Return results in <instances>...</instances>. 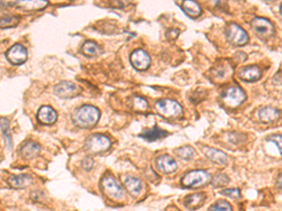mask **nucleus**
<instances>
[{
	"label": "nucleus",
	"mask_w": 282,
	"mask_h": 211,
	"mask_svg": "<svg viewBox=\"0 0 282 211\" xmlns=\"http://www.w3.org/2000/svg\"><path fill=\"white\" fill-rule=\"evenodd\" d=\"M94 163L93 158L91 157H87V158H84L83 161H82V167L87 171H90L91 169H93L94 167Z\"/></svg>",
	"instance_id": "473e14b6"
},
{
	"label": "nucleus",
	"mask_w": 282,
	"mask_h": 211,
	"mask_svg": "<svg viewBox=\"0 0 282 211\" xmlns=\"http://www.w3.org/2000/svg\"><path fill=\"white\" fill-rule=\"evenodd\" d=\"M226 38L230 44L234 46H243L247 44L250 40L248 33L245 31L240 26L234 23H230L227 26Z\"/></svg>",
	"instance_id": "20e7f679"
},
{
	"label": "nucleus",
	"mask_w": 282,
	"mask_h": 211,
	"mask_svg": "<svg viewBox=\"0 0 282 211\" xmlns=\"http://www.w3.org/2000/svg\"><path fill=\"white\" fill-rule=\"evenodd\" d=\"M206 199V196L203 192H198L191 195H188L185 199V205L190 210H196L199 208Z\"/></svg>",
	"instance_id": "aec40b11"
},
{
	"label": "nucleus",
	"mask_w": 282,
	"mask_h": 211,
	"mask_svg": "<svg viewBox=\"0 0 282 211\" xmlns=\"http://www.w3.org/2000/svg\"><path fill=\"white\" fill-rule=\"evenodd\" d=\"M267 141L273 142L274 144H276V146L279 148L281 154H282V136L280 134H273L270 135L269 137L266 139Z\"/></svg>",
	"instance_id": "7c9ffc66"
},
{
	"label": "nucleus",
	"mask_w": 282,
	"mask_h": 211,
	"mask_svg": "<svg viewBox=\"0 0 282 211\" xmlns=\"http://www.w3.org/2000/svg\"><path fill=\"white\" fill-rule=\"evenodd\" d=\"M208 211H232V209L227 201L221 200L212 205Z\"/></svg>",
	"instance_id": "c85d7f7f"
},
{
	"label": "nucleus",
	"mask_w": 282,
	"mask_h": 211,
	"mask_svg": "<svg viewBox=\"0 0 282 211\" xmlns=\"http://www.w3.org/2000/svg\"><path fill=\"white\" fill-rule=\"evenodd\" d=\"M182 8L188 16L192 18H197L201 13V8L196 1L187 0L182 4Z\"/></svg>",
	"instance_id": "412c9836"
},
{
	"label": "nucleus",
	"mask_w": 282,
	"mask_h": 211,
	"mask_svg": "<svg viewBox=\"0 0 282 211\" xmlns=\"http://www.w3.org/2000/svg\"><path fill=\"white\" fill-rule=\"evenodd\" d=\"M204 154L214 163H217L219 165H225L228 162L227 154L222 152L219 149L214 148H205Z\"/></svg>",
	"instance_id": "dca6fc26"
},
{
	"label": "nucleus",
	"mask_w": 282,
	"mask_h": 211,
	"mask_svg": "<svg viewBox=\"0 0 282 211\" xmlns=\"http://www.w3.org/2000/svg\"><path fill=\"white\" fill-rule=\"evenodd\" d=\"M8 183L10 184L11 188L19 190V189H25L29 186H31L33 183V179L31 176L27 174H21V175H12L9 180Z\"/></svg>",
	"instance_id": "ddd939ff"
},
{
	"label": "nucleus",
	"mask_w": 282,
	"mask_h": 211,
	"mask_svg": "<svg viewBox=\"0 0 282 211\" xmlns=\"http://www.w3.org/2000/svg\"><path fill=\"white\" fill-rule=\"evenodd\" d=\"M251 27L263 39L271 37L275 32V27L271 22L265 18L256 17L251 21Z\"/></svg>",
	"instance_id": "1a4fd4ad"
},
{
	"label": "nucleus",
	"mask_w": 282,
	"mask_h": 211,
	"mask_svg": "<svg viewBox=\"0 0 282 211\" xmlns=\"http://www.w3.org/2000/svg\"><path fill=\"white\" fill-rule=\"evenodd\" d=\"M221 193L225 196H229L231 198H238L241 196V192L239 189H226V190H222Z\"/></svg>",
	"instance_id": "2f4dec72"
},
{
	"label": "nucleus",
	"mask_w": 282,
	"mask_h": 211,
	"mask_svg": "<svg viewBox=\"0 0 282 211\" xmlns=\"http://www.w3.org/2000/svg\"><path fill=\"white\" fill-rule=\"evenodd\" d=\"M40 149L41 147L37 143L30 141L22 147V155L26 158H34L39 154Z\"/></svg>",
	"instance_id": "4be33fe9"
},
{
	"label": "nucleus",
	"mask_w": 282,
	"mask_h": 211,
	"mask_svg": "<svg viewBox=\"0 0 282 211\" xmlns=\"http://www.w3.org/2000/svg\"><path fill=\"white\" fill-rule=\"evenodd\" d=\"M176 155L179 158H182V159L189 160V159H191L194 157L195 151L191 147L185 146V147H181V148L176 149Z\"/></svg>",
	"instance_id": "393cba45"
},
{
	"label": "nucleus",
	"mask_w": 282,
	"mask_h": 211,
	"mask_svg": "<svg viewBox=\"0 0 282 211\" xmlns=\"http://www.w3.org/2000/svg\"><path fill=\"white\" fill-rule=\"evenodd\" d=\"M100 111L93 106H83L78 108L73 114V122L81 128H90L98 122Z\"/></svg>",
	"instance_id": "f257e3e1"
},
{
	"label": "nucleus",
	"mask_w": 282,
	"mask_h": 211,
	"mask_svg": "<svg viewBox=\"0 0 282 211\" xmlns=\"http://www.w3.org/2000/svg\"><path fill=\"white\" fill-rule=\"evenodd\" d=\"M37 117L42 124L51 125L57 120V112L51 106H42L38 111Z\"/></svg>",
	"instance_id": "2eb2a0df"
},
{
	"label": "nucleus",
	"mask_w": 282,
	"mask_h": 211,
	"mask_svg": "<svg viewBox=\"0 0 282 211\" xmlns=\"http://www.w3.org/2000/svg\"><path fill=\"white\" fill-rule=\"evenodd\" d=\"M1 132L3 134V137L5 139V142L9 148H12V141L11 135L9 130V122L5 118H1Z\"/></svg>",
	"instance_id": "a878e982"
},
{
	"label": "nucleus",
	"mask_w": 282,
	"mask_h": 211,
	"mask_svg": "<svg viewBox=\"0 0 282 211\" xmlns=\"http://www.w3.org/2000/svg\"><path fill=\"white\" fill-rule=\"evenodd\" d=\"M10 5H15L19 8H22L27 11H33V10H42L48 5L47 1L44 0H38V1H15L11 3Z\"/></svg>",
	"instance_id": "6ab92c4d"
},
{
	"label": "nucleus",
	"mask_w": 282,
	"mask_h": 211,
	"mask_svg": "<svg viewBox=\"0 0 282 211\" xmlns=\"http://www.w3.org/2000/svg\"><path fill=\"white\" fill-rule=\"evenodd\" d=\"M132 106H133L134 110H136L137 112H145L149 109V104L146 100L138 96L133 98Z\"/></svg>",
	"instance_id": "bb28decb"
},
{
	"label": "nucleus",
	"mask_w": 282,
	"mask_h": 211,
	"mask_svg": "<svg viewBox=\"0 0 282 211\" xmlns=\"http://www.w3.org/2000/svg\"><path fill=\"white\" fill-rule=\"evenodd\" d=\"M111 142L109 138L102 134H94L87 140L86 148L93 153H101L109 149Z\"/></svg>",
	"instance_id": "423d86ee"
},
{
	"label": "nucleus",
	"mask_w": 282,
	"mask_h": 211,
	"mask_svg": "<svg viewBox=\"0 0 282 211\" xmlns=\"http://www.w3.org/2000/svg\"><path fill=\"white\" fill-rule=\"evenodd\" d=\"M238 75L243 81L256 82V81L260 80V78L261 77V71L258 66L251 65V66L242 68L239 71Z\"/></svg>",
	"instance_id": "f8f14e48"
},
{
	"label": "nucleus",
	"mask_w": 282,
	"mask_h": 211,
	"mask_svg": "<svg viewBox=\"0 0 282 211\" xmlns=\"http://www.w3.org/2000/svg\"><path fill=\"white\" fill-rule=\"evenodd\" d=\"M19 22V18L15 16H5L1 18V28H7L16 26Z\"/></svg>",
	"instance_id": "c756f323"
},
{
	"label": "nucleus",
	"mask_w": 282,
	"mask_h": 211,
	"mask_svg": "<svg viewBox=\"0 0 282 211\" xmlns=\"http://www.w3.org/2000/svg\"><path fill=\"white\" fill-rule=\"evenodd\" d=\"M130 60L134 68L138 71H145L151 64L150 55L142 49L134 51L130 56Z\"/></svg>",
	"instance_id": "9b49d317"
},
{
	"label": "nucleus",
	"mask_w": 282,
	"mask_h": 211,
	"mask_svg": "<svg viewBox=\"0 0 282 211\" xmlns=\"http://www.w3.org/2000/svg\"><path fill=\"white\" fill-rule=\"evenodd\" d=\"M179 35V30L178 29H172V30H168L167 33V38L171 39V40H174L176 39Z\"/></svg>",
	"instance_id": "f704fd0d"
},
{
	"label": "nucleus",
	"mask_w": 282,
	"mask_h": 211,
	"mask_svg": "<svg viewBox=\"0 0 282 211\" xmlns=\"http://www.w3.org/2000/svg\"><path fill=\"white\" fill-rule=\"evenodd\" d=\"M125 185L128 191L133 195H137L142 189L141 181L136 178L130 176L126 177L125 179Z\"/></svg>",
	"instance_id": "5701e85b"
},
{
	"label": "nucleus",
	"mask_w": 282,
	"mask_h": 211,
	"mask_svg": "<svg viewBox=\"0 0 282 211\" xmlns=\"http://www.w3.org/2000/svg\"><path fill=\"white\" fill-rule=\"evenodd\" d=\"M277 186L279 189H282V174H281L277 180Z\"/></svg>",
	"instance_id": "c9c22d12"
},
{
	"label": "nucleus",
	"mask_w": 282,
	"mask_h": 211,
	"mask_svg": "<svg viewBox=\"0 0 282 211\" xmlns=\"http://www.w3.org/2000/svg\"><path fill=\"white\" fill-rule=\"evenodd\" d=\"M246 98V93L238 86L230 87L222 93V99L224 100L226 105L231 107L240 106L241 104L245 102Z\"/></svg>",
	"instance_id": "0eeeda50"
},
{
	"label": "nucleus",
	"mask_w": 282,
	"mask_h": 211,
	"mask_svg": "<svg viewBox=\"0 0 282 211\" xmlns=\"http://www.w3.org/2000/svg\"><path fill=\"white\" fill-rule=\"evenodd\" d=\"M281 12H282V7H281Z\"/></svg>",
	"instance_id": "e433bc0d"
},
{
	"label": "nucleus",
	"mask_w": 282,
	"mask_h": 211,
	"mask_svg": "<svg viewBox=\"0 0 282 211\" xmlns=\"http://www.w3.org/2000/svg\"><path fill=\"white\" fill-rule=\"evenodd\" d=\"M102 188L105 194L113 200H121L125 196V190L111 175H105L102 180Z\"/></svg>",
	"instance_id": "39448f33"
},
{
	"label": "nucleus",
	"mask_w": 282,
	"mask_h": 211,
	"mask_svg": "<svg viewBox=\"0 0 282 211\" xmlns=\"http://www.w3.org/2000/svg\"><path fill=\"white\" fill-rule=\"evenodd\" d=\"M212 181V178L207 172L203 170H195L188 173L182 180V184L186 188L201 187Z\"/></svg>",
	"instance_id": "7ed1b4c3"
},
{
	"label": "nucleus",
	"mask_w": 282,
	"mask_h": 211,
	"mask_svg": "<svg viewBox=\"0 0 282 211\" xmlns=\"http://www.w3.org/2000/svg\"><path fill=\"white\" fill-rule=\"evenodd\" d=\"M167 135V132L166 131L162 130L161 128L156 126L152 129L149 130H145L139 136L143 139H145L149 142H153V141H157L161 138L166 137Z\"/></svg>",
	"instance_id": "a211bd4d"
},
{
	"label": "nucleus",
	"mask_w": 282,
	"mask_h": 211,
	"mask_svg": "<svg viewBox=\"0 0 282 211\" xmlns=\"http://www.w3.org/2000/svg\"><path fill=\"white\" fill-rule=\"evenodd\" d=\"M156 164H157V168L159 169V171L166 173V174L174 172L177 169L178 166L176 160L168 155L160 156L157 158Z\"/></svg>",
	"instance_id": "4468645a"
},
{
	"label": "nucleus",
	"mask_w": 282,
	"mask_h": 211,
	"mask_svg": "<svg viewBox=\"0 0 282 211\" xmlns=\"http://www.w3.org/2000/svg\"><path fill=\"white\" fill-rule=\"evenodd\" d=\"M273 81H274V83H276L277 84H282V69L274 76Z\"/></svg>",
	"instance_id": "72a5a7b5"
},
{
	"label": "nucleus",
	"mask_w": 282,
	"mask_h": 211,
	"mask_svg": "<svg viewBox=\"0 0 282 211\" xmlns=\"http://www.w3.org/2000/svg\"><path fill=\"white\" fill-rule=\"evenodd\" d=\"M82 52L86 55L95 56L102 53V48L96 42L88 41L85 42L82 46Z\"/></svg>",
	"instance_id": "b1692460"
},
{
	"label": "nucleus",
	"mask_w": 282,
	"mask_h": 211,
	"mask_svg": "<svg viewBox=\"0 0 282 211\" xmlns=\"http://www.w3.org/2000/svg\"><path fill=\"white\" fill-rule=\"evenodd\" d=\"M54 90L56 95L62 99H72L81 93V87L79 85L68 81L57 84Z\"/></svg>",
	"instance_id": "6e6552de"
},
{
	"label": "nucleus",
	"mask_w": 282,
	"mask_h": 211,
	"mask_svg": "<svg viewBox=\"0 0 282 211\" xmlns=\"http://www.w3.org/2000/svg\"><path fill=\"white\" fill-rule=\"evenodd\" d=\"M230 182V179L227 175L225 174H218L217 176H215V178L212 180V184L217 187V188H220V187H224L226 185H228Z\"/></svg>",
	"instance_id": "cd10ccee"
},
{
	"label": "nucleus",
	"mask_w": 282,
	"mask_h": 211,
	"mask_svg": "<svg viewBox=\"0 0 282 211\" xmlns=\"http://www.w3.org/2000/svg\"><path fill=\"white\" fill-rule=\"evenodd\" d=\"M156 109L159 115L167 118H176L183 114L182 106L169 99L159 100L156 104Z\"/></svg>",
	"instance_id": "f03ea898"
},
{
	"label": "nucleus",
	"mask_w": 282,
	"mask_h": 211,
	"mask_svg": "<svg viewBox=\"0 0 282 211\" xmlns=\"http://www.w3.org/2000/svg\"><path fill=\"white\" fill-rule=\"evenodd\" d=\"M281 116V111L277 108L266 106L259 111V118L263 123H270L276 121Z\"/></svg>",
	"instance_id": "f3484780"
},
{
	"label": "nucleus",
	"mask_w": 282,
	"mask_h": 211,
	"mask_svg": "<svg viewBox=\"0 0 282 211\" xmlns=\"http://www.w3.org/2000/svg\"><path fill=\"white\" fill-rule=\"evenodd\" d=\"M7 59L15 65L23 64L28 59V51L21 44H14L6 53Z\"/></svg>",
	"instance_id": "9d476101"
}]
</instances>
